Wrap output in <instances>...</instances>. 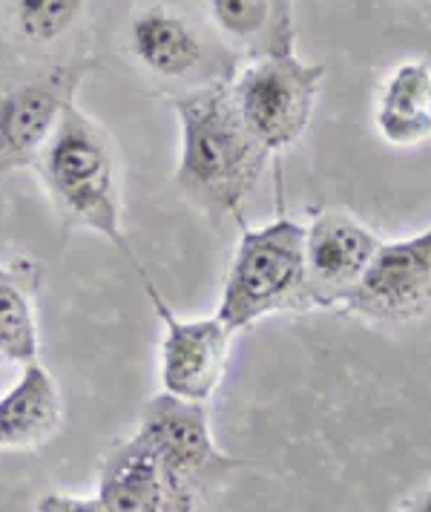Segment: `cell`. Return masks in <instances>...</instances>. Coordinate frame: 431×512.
I'll return each mask as SVG.
<instances>
[{"instance_id":"1","label":"cell","mask_w":431,"mask_h":512,"mask_svg":"<svg viewBox=\"0 0 431 512\" xmlns=\"http://www.w3.org/2000/svg\"><path fill=\"white\" fill-rule=\"evenodd\" d=\"M173 107L182 127L176 182L184 196L205 210L236 213L271 153L250 136L222 84L182 95Z\"/></svg>"},{"instance_id":"2","label":"cell","mask_w":431,"mask_h":512,"mask_svg":"<svg viewBox=\"0 0 431 512\" xmlns=\"http://www.w3.org/2000/svg\"><path fill=\"white\" fill-rule=\"evenodd\" d=\"M41 153H44L46 185L52 190L58 208L72 216L78 225L113 242L136 265L141 282H147V274L136 262V254L124 236L118 167L104 130L90 116H84L75 104H67Z\"/></svg>"},{"instance_id":"3","label":"cell","mask_w":431,"mask_h":512,"mask_svg":"<svg viewBox=\"0 0 431 512\" xmlns=\"http://www.w3.org/2000/svg\"><path fill=\"white\" fill-rule=\"evenodd\" d=\"M311 305L305 268V228L279 216L242 233L227 271L216 317L233 334L288 308Z\"/></svg>"},{"instance_id":"4","label":"cell","mask_w":431,"mask_h":512,"mask_svg":"<svg viewBox=\"0 0 431 512\" xmlns=\"http://www.w3.org/2000/svg\"><path fill=\"white\" fill-rule=\"evenodd\" d=\"M322 78V64H305L291 49H273L242 70L230 98L259 147L282 153L308 130Z\"/></svg>"},{"instance_id":"5","label":"cell","mask_w":431,"mask_h":512,"mask_svg":"<svg viewBox=\"0 0 431 512\" xmlns=\"http://www.w3.org/2000/svg\"><path fill=\"white\" fill-rule=\"evenodd\" d=\"M136 435L147 443L164 472L170 512H193L207 475L233 466L216 449L205 403L196 400L161 392L144 406Z\"/></svg>"},{"instance_id":"6","label":"cell","mask_w":431,"mask_h":512,"mask_svg":"<svg viewBox=\"0 0 431 512\" xmlns=\"http://www.w3.org/2000/svg\"><path fill=\"white\" fill-rule=\"evenodd\" d=\"M342 305L374 323H411L431 308V228L380 242Z\"/></svg>"},{"instance_id":"7","label":"cell","mask_w":431,"mask_h":512,"mask_svg":"<svg viewBox=\"0 0 431 512\" xmlns=\"http://www.w3.org/2000/svg\"><path fill=\"white\" fill-rule=\"evenodd\" d=\"M150 303L159 314L164 337H161V386L164 392L182 400L205 403L219 389L227 369L230 337L233 331L213 314L202 320H179L153 282H144Z\"/></svg>"},{"instance_id":"8","label":"cell","mask_w":431,"mask_h":512,"mask_svg":"<svg viewBox=\"0 0 431 512\" xmlns=\"http://www.w3.org/2000/svg\"><path fill=\"white\" fill-rule=\"evenodd\" d=\"M383 239L345 210H325L305 228V268L311 305L342 303L365 274Z\"/></svg>"},{"instance_id":"9","label":"cell","mask_w":431,"mask_h":512,"mask_svg":"<svg viewBox=\"0 0 431 512\" xmlns=\"http://www.w3.org/2000/svg\"><path fill=\"white\" fill-rule=\"evenodd\" d=\"M81 78L84 67H67L0 93V173L44 150Z\"/></svg>"},{"instance_id":"10","label":"cell","mask_w":431,"mask_h":512,"mask_svg":"<svg viewBox=\"0 0 431 512\" xmlns=\"http://www.w3.org/2000/svg\"><path fill=\"white\" fill-rule=\"evenodd\" d=\"M98 501L107 512H170V492L159 461L138 435L104 458Z\"/></svg>"},{"instance_id":"11","label":"cell","mask_w":431,"mask_h":512,"mask_svg":"<svg viewBox=\"0 0 431 512\" xmlns=\"http://www.w3.org/2000/svg\"><path fill=\"white\" fill-rule=\"evenodd\" d=\"M61 392L44 366L26 363L21 380L0 397V449H32L61 426Z\"/></svg>"},{"instance_id":"12","label":"cell","mask_w":431,"mask_h":512,"mask_svg":"<svg viewBox=\"0 0 431 512\" xmlns=\"http://www.w3.org/2000/svg\"><path fill=\"white\" fill-rule=\"evenodd\" d=\"M374 121L394 147L426 144L431 139V64L406 61L388 72Z\"/></svg>"},{"instance_id":"13","label":"cell","mask_w":431,"mask_h":512,"mask_svg":"<svg viewBox=\"0 0 431 512\" xmlns=\"http://www.w3.org/2000/svg\"><path fill=\"white\" fill-rule=\"evenodd\" d=\"M130 47L136 58L164 78H182L202 64V41L182 15L170 9H144L130 24Z\"/></svg>"},{"instance_id":"14","label":"cell","mask_w":431,"mask_h":512,"mask_svg":"<svg viewBox=\"0 0 431 512\" xmlns=\"http://www.w3.org/2000/svg\"><path fill=\"white\" fill-rule=\"evenodd\" d=\"M0 354L15 363L38 360V326L18 285L0 277Z\"/></svg>"},{"instance_id":"15","label":"cell","mask_w":431,"mask_h":512,"mask_svg":"<svg viewBox=\"0 0 431 512\" xmlns=\"http://www.w3.org/2000/svg\"><path fill=\"white\" fill-rule=\"evenodd\" d=\"M87 0H15V24L23 38L49 44L78 21Z\"/></svg>"},{"instance_id":"16","label":"cell","mask_w":431,"mask_h":512,"mask_svg":"<svg viewBox=\"0 0 431 512\" xmlns=\"http://www.w3.org/2000/svg\"><path fill=\"white\" fill-rule=\"evenodd\" d=\"M210 18L233 41H253L271 21V0H207Z\"/></svg>"},{"instance_id":"17","label":"cell","mask_w":431,"mask_h":512,"mask_svg":"<svg viewBox=\"0 0 431 512\" xmlns=\"http://www.w3.org/2000/svg\"><path fill=\"white\" fill-rule=\"evenodd\" d=\"M38 512H107L104 504L95 498H78V495H67V492H52L41 498Z\"/></svg>"},{"instance_id":"18","label":"cell","mask_w":431,"mask_h":512,"mask_svg":"<svg viewBox=\"0 0 431 512\" xmlns=\"http://www.w3.org/2000/svg\"><path fill=\"white\" fill-rule=\"evenodd\" d=\"M409 512H431V487L411 504V510Z\"/></svg>"}]
</instances>
